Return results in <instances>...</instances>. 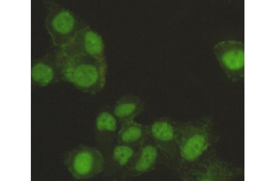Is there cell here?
Instances as JSON below:
<instances>
[{"label": "cell", "instance_id": "3", "mask_svg": "<svg viewBox=\"0 0 275 181\" xmlns=\"http://www.w3.org/2000/svg\"><path fill=\"white\" fill-rule=\"evenodd\" d=\"M50 5L46 27L53 44L60 48L87 25L78 16L56 3L52 2Z\"/></svg>", "mask_w": 275, "mask_h": 181}, {"label": "cell", "instance_id": "11", "mask_svg": "<svg viewBox=\"0 0 275 181\" xmlns=\"http://www.w3.org/2000/svg\"><path fill=\"white\" fill-rule=\"evenodd\" d=\"M140 146L119 144L115 147L112 152V159L122 172L128 165Z\"/></svg>", "mask_w": 275, "mask_h": 181}, {"label": "cell", "instance_id": "12", "mask_svg": "<svg viewBox=\"0 0 275 181\" xmlns=\"http://www.w3.org/2000/svg\"><path fill=\"white\" fill-rule=\"evenodd\" d=\"M97 129L101 132L112 133L117 129L116 119L111 114L103 112L98 116L96 121Z\"/></svg>", "mask_w": 275, "mask_h": 181}, {"label": "cell", "instance_id": "9", "mask_svg": "<svg viewBox=\"0 0 275 181\" xmlns=\"http://www.w3.org/2000/svg\"><path fill=\"white\" fill-rule=\"evenodd\" d=\"M149 137L148 126L132 120L123 122L117 140L119 144L139 146Z\"/></svg>", "mask_w": 275, "mask_h": 181}, {"label": "cell", "instance_id": "1", "mask_svg": "<svg viewBox=\"0 0 275 181\" xmlns=\"http://www.w3.org/2000/svg\"><path fill=\"white\" fill-rule=\"evenodd\" d=\"M56 59L65 78L82 91L94 94L105 86L106 66L104 58L69 55L59 51Z\"/></svg>", "mask_w": 275, "mask_h": 181}, {"label": "cell", "instance_id": "2", "mask_svg": "<svg viewBox=\"0 0 275 181\" xmlns=\"http://www.w3.org/2000/svg\"><path fill=\"white\" fill-rule=\"evenodd\" d=\"M203 122L177 126L178 160L174 170L182 180L205 156L209 146L208 126Z\"/></svg>", "mask_w": 275, "mask_h": 181}, {"label": "cell", "instance_id": "8", "mask_svg": "<svg viewBox=\"0 0 275 181\" xmlns=\"http://www.w3.org/2000/svg\"><path fill=\"white\" fill-rule=\"evenodd\" d=\"M161 162L160 151L149 137L140 146L133 158L122 171L124 178L138 176L153 170Z\"/></svg>", "mask_w": 275, "mask_h": 181}, {"label": "cell", "instance_id": "7", "mask_svg": "<svg viewBox=\"0 0 275 181\" xmlns=\"http://www.w3.org/2000/svg\"><path fill=\"white\" fill-rule=\"evenodd\" d=\"M60 49V51L67 55H85L104 58L101 37L88 25L79 30L69 43Z\"/></svg>", "mask_w": 275, "mask_h": 181}, {"label": "cell", "instance_id": "6", "mask_svg": "<svg viewBox=\"0 0 275 181\" xmlns=\"http://www.w3.org/2000/svg\"><path fill=\"white\" fill-rule=\"evenodd\" d=\"M213 50L229 79L235 82L244 78V42L232 40L221 41L214 46Z\"/></svg>", "mask_w": 275, "mask_h": 181}, {"label": "cell", "instance_id": "4", "mask_svg": "<svg viewBox=\"0 0 275 181\" xmlns=\"http://www.w3.org/2000/svg\"><path fill=\"white\" fill-rule=\"evenodd\" d=\"M64 164L72 176L78 179L93 178L102 171L105 160L97 148L85 145L78 146L68 152Z\"/></svg>", "mask_w": 275, "mask_h": 181}, {"label": "cell", "instance_id": "5", "mask_svg": "<svg viewBox=\"0 0 275 181\" xmlns=\"http://www.w3.org/2000/svg\"><path fill=\"white\" fill-rule=\"evenodd\" d=\"M148 128L149 137L160 151L161 162L174 169L178 160L177 126L169 121L160 119Z\"/></svg>", "mask_w": 275, "mask_h": 181}, {"label": "cell", "instance_id": "10", "mask_svg": "<svg viewBox=\"0 0 275 181\" xmlns=\"http://www.w3.org/2000/svg\"><path fill=\"white\" fill-rule=\"evenodd\" d=\"M144 109V103L139 97L135 95H127L118 100L114 109V113L123 122L133 120Z\"/></svg>", "mask_w": 275, "mask_h": 181}]
</instances>
